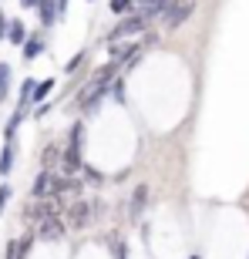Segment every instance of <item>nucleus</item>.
<instances>
[{"instance_id":"obj_10","label":"nucleus","mask_w":249,"mask_h":259,"mask_svg":"<svg viewBox=\"0 0 249 259\" xmlns=\"http://www.w3.org/2000/svg\"><path fill=\"white\" fill-rule=\"evenodd\" d=\"M20 51H24V58H27V61H34L40 51H44V40H40V37H30V40H24V44H20Z\"/></svg>"},{"instance_id":"obj_14","label":"nucleus","mask_w":249,"mask_h":259,"mask_svg":"<svg viewBox=\"0 0 249 259\" xmlns=\"http://www.w3.org/2000/svg\"><path fill=\"white\" fill-rule=\"evenodd\" d=\"M145 199H148V189H145V185H138V189H135V195H132V212H135V215L145 209Z\"/></svg>"},{"instance_id":"obj_18","label":"nucleus","mask_w":249,"mask_h":259,"mask_svg":"<svg viewBox=\"0 0 249 259\" xmlns=\"http://www.w3.org/2000/svg\"><path fill=\"white\" fill-rule=\"evenodd\" d=\"M81 175H85L88 182H95V185H101V175H98L95 168H81Z\"/></svg>"},{"instance_id":"obj_2","label":"nucleus","mask_w":249,"mask_h":259,"mask_svg":"<svg viewBox=\"0 0 249 259\" xmlns=\"http://www.w3.org/2000/svg\"><path fill=\"white\" fill-rule=\"evenodd\" d=\"M145 27H148V17H142L138 10L135 14H128V17H121L111 27V34H108V40H124V37H138V34H145Z\"/></svg>"},{"instance_id":"obj_3","label":"nucleus","mask_w":249,"mask_h":259,"mask_svg":"<svg viewBox=\"0 0 249 259\" xmlns=\"http://www.w3.org/2000/svg\"><path fill=\"white\" fill-rule=\"evenodd\" d=\"M54 215H61V212H58V202H54V199H34L27 209H24V219L34 222V226H40L44 219H54Z\"/></svg>"},{"instance_id":"obj_13","label":"nucleus","mask_w":249,"mask_h":259,"mask_svg":"<svg viewBox=\"0 0 249 259\" xmlns=\"http://www.w3.org/2000/svg\"><path fill=\"white\" fill-rule=\"evenodd\" d=\"M10 98V64H0V101Z\"/></svg>"},{"instance_id":"obj_19","label":"nucleus","mask_w":249,"mask_h":259,"mask_svg":"<svg viewBox=\"0 0 249 259\" xmlns=\"http://www.w3.org/2000/svg\"><path fill=\"white\" fill-rule=\"evenodd\" d=\"M81 61H85V54H74V58L67 61V67H64V71H67V74H71V71H77V64H81Z\"/></svg>"},{"instance_id":"obj_21","label":"nucleus","mask_w":249,"mask_h":259,"mask_svg":"<svg viewBox=\"0 0 249 259\" xmlns=\"http://www.w3.org/2000/svg\"><path fill=\"white\" fill-rule=\"evenodd\" d=\"M115 259H128V252H124V242H115Z\"/></svg>"},{"instance_id":"obj_11","label":"nucleus","mask_w":249,"mask_h":259,"mask_svg":"<svg viewBox=\"0 0 249 259\" xmlns=\"http://www.w3.org/2000/svg\"><path fill=\"white\" fill-rule=\"evenodd\" d=\"M10 168H14V142H7L0 152V175H10Z\"/></svg>"},{"instance_id":"obj_15","label":"nucleus","mask_w":249,"mask_h":259,"mask_svg":"<svg viewBox=\"0 0 249 259\" xmlns=\"http://www.w3.org/2000/svg\"><path fill=\"white\" fill-rule=\"evenodd\" d=\"M40 20H44V27H51V24L58 20V10H54V4H51V0H44V4H40Z\"/></svg>"},{"instance_id":"obj_6","label":"nucleus","mask_w":249,"mask_h":259,"mask_svg":"<svg viewBox=\"0 0 249 259\" xmlns=\"http://www.w3.org/2000/svg\"><path fill=\"white\" fill-rule=\"evenodd\" d=\"M40 165H44V172H54L64 165V148L61 145H48L44 152H40Z\"/></svg>"},{"instance_id":"obj_9","label":"nucleus","mask_w":249,"mask_h":259,"mask_svg":"<svg viewBox=\"0 0 249 259\" xmlns=\"http://www.w3.org/2000/svg\"><path fill=\"white\" fill-rule=\"evenodd\" d=\"M54 91V81H37V88H34V95H30V105H44V98Z\"/></svg>"},{"instance_id":"obj_5","label":"nucleus","mask_w":249,"mask_h":259,"mask_svg":"<svg viewBox=\"0 0 249 259\" xmlns=\"http://www.w3.org/2000/svg\"><path fill=\"white\" fill-rule=\"evenodd\" d=\"M64 236H67V226H64V219H61V215L44 219L37 226V239H44V242H58V239H64Z\"/></svg>"},{"instance_id":"obj_12","label":"nucleus","mask_w":249,"mask_h":259,"mask_svg":"<svg viewBox=\"0 0 249 259\" xmlns=\"http://www.w3.org/2000/svg\"><path fill=\"white\" fill-rule=\"evenodd\" d=\"M7 40H10V44H24V40H27V34H24V24H20V20H10Z\"/></svg>"},{"instance_id":"obj_8","label":"nucleus","mask_w":249,"mask_h":259,"mask_svg":"<svg viewBox=\"0 0 249 259\" xmlns=\"http://www.w3.org/2000/svg\"><path fill=\"white\" fill-rule=\"evenodd\" d=\"M34 88H37V81H34V77H27V81L20 84V101H17V111H27V108H30V95H34Z\"/></svg>"},{"instance_id":"obj_4","label":"nucleus","mask_w":249,"mask_h":259,"mask_svg":"<svg viewBox=\"0 0 249 259\" xmlns=\"http://www.w3.org/2000/svg\"><path fill=\"white\" fill-rule=\"evenodd\" d=\"M91 215H95V205L85 202V199H77V202H71V209H67L64 226L67 229H85L88 222H91Z\"/></svg>"},{"instance_id":"obj_17","label":"nucleus","mask_w":249,"mask_h":259,"mask_svg":"<svg viewBox=\"0 0 249 259\" xmlns=\"http://www.w3.org/2000/svg\"><path fill=\"white\" fill-rule=\"evenodd\" d=\"M7 202H10V185L4 182V185H0V212L7 209Z\"/></svg>"},{"instance_id":"obj_16","label":"nucleus","mask_w":249,"mask_h":259,"mask_svg":"<svg viewBox=\"0 0 249 259\" xmlns=\"http://www.w3.org/2000/svg\"><path fill=\"white\" fill-rule=\"evenodd\" d=\"M132 7V0H111V14H124Z\"/></svg>"},{"instance_id":"obj_20","label":"nucleus","mask_w":249,"mask_h":259,"mask_svg":"<svg viewBox=\"0 0 249 259\" xmlns=\"http://www.w3.org/2000/svg\"><path fill=\"white\" fill-rule=\"evenodd\" d=\"M7 27H10V20H7V17H4V10H0V40L7 37Z\"/></svg>"},{"instance_id":"obj_1","label":"nucleus","mask_w":249,"mask_h":259,"mask_svg":"<svg viewBox=\"0 0 249 259\" xmlns=\"http://www.w3.org/2000/svg\"><path fill=\"white\" fill-rule=\"evenodd\" d=\"M192 14H195V0H172V4L162 10V24H165V30L182 27V24L192 17Z\"/></svg>"},{"instance_id":"obj_23","label":"nucleus","mask_w":249,"mask_h":259,"mask_svg":"<svg viewBox=\"0 0 249 259\" xmlns=\"http://www.w3.org/2000/svg\"><path fill=\"white\" fill-rule=\"evenodd\" d=\"M192 259H199V256H192Z\"/></svg>"},{"instance_id":"obj_7","label":"nucleus","mask_w":249,"mask_h":259,"mask_svg":"<svg viewBox=\"0 0 249 259\" xmlns=\"http://www.w3.org/2000/svg\"><path fill=\"white\" fill-rule=\"evenodd\" d=\"M172 0H138V14L142 17H155V14H162Z\"/></svg>"},{"instance_id":"obj_22","label":"nucleus","mask_w":249,"mask_h":259,"mask_svg":"<svg viewBox=\"0 0 249 259\" xmlns=\"http://www.w3.org/2000/svg\"><path fill=\"white\" fill-rule=\"evenodd\" d=\"M44 0H20V7H40Z\"/></svg>"}]
</instances>
